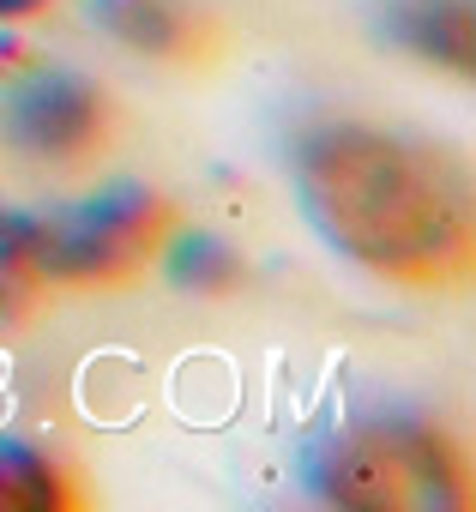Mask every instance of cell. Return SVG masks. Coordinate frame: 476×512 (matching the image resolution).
<instances>
[{
	"mask_svg": "<svg viewBox=\"0 0 476 512\" xmlns=\"http://www.w3.org/2000/svg\"><path fill=\"white\" fill-rule=\"evenodd\" d=\"M284 169L314 235L374 284L410 296H452L470 284V175L446 145L338 115L296 127Z\"/></svg>",
	"mask_w": 476,
	"mask_h": 512,
	"instance_id": "cell-1",
	"label": "cell"
},
{
	"mask_svg": "<svg viewBox=\"0 0 476 512\" xmlns=\"http://www.w3.org/2000/svg\"><path fill=\"white\" fill-rule=\"evenodd\" d=\"M175 205L145 181H109L73 205H0V278L49 302L61 290H133L157 272Z\"/></svg>",
	"mask_w": 476,
	"mask_h": 512,
	"instance_id": "cell-2",
	"label": "cell"
},
{
	"mask_svg": "<svg viewBox=\"0 0 476 512\" xmlns=\"http://www.w3.org/2000/svg\"><path fill=\"white\" fill-rule=\"evenodd\" d=\"M302 482L320 506L350 512H464L470 458L464 446L410 410H368L302 452Z\"/></svg>",
	"mask_w": 476,
	"mask_h": 512,
	"instance_id": "cell-3",
	"label": "cell"
},
{
	"mask_svg": "<svg viewBox=\"0 0 476 512\" xmlns=\"http://www.w3.org/2000/svg\"><path fill=\"white\" fill-rule=\"evenodd\" d=\"M0 133L37 163H85L109 139V91L73 67H25L0 85Z\"/></svg>",
	"mask_w": 476,
	"mask_h": 512,
	"instance_id": "cell-4",
	"label": "cell"
},
{
	"mask_svg": "<svg viewBox=\"0 0 476 512\" xmlns=\"http://www.w3.org/2000/svg\"><path fill=\"white\" fill-rule=\"evenodd\" d=\"M380 31L416 55L422 67L440 73H470L476 55V25H470V0H386L380 7Z\"/></svg>",
	"mask_w": 476,
	"mask_h": 512,
	"instance_id": "cell-5",
	"label": "cell"
},
{
	"mask_svg": "<svg viewBox=\"0 0 476 512\" xmlns=\"http://www.w3.org/2000/svg\"><path fill=\"white\" fill-rule=\"evenodd\" d=\"M91 19L103 37L151 61H193L205 49V25L181 0H91Z\"/></svg>",
	"mask_w": 476,
	"mask_h": 512,
	"instance_id": "cell-6",
	"label": "cell"
},
{
	"mask_svg": "<svg viewBox=\"0 0 476 512\" xmlns=\"http://www.w3.org/2000/svg\"><path fill=\"white\" fill-rule=\"evenodd\" d=\"M157 272H163L181 296H205V302H223V296H235V290L248 284V260L235 253V241H223V235H211V229H181V223H175V235L163 241Z\"/></svg>",
	"mask_w": 476,
	"mask_h": 512,
	"instance_id": "cell-7",
	"label": "cell"
},
{
	"mask_svg": "<svg viewBox=\"0 0 476 512\" xmlns=\"http://www.w3.org/2000/svg\"><path fill=\"white\" fill-rule=\"evenodd\" d=\"M85 482L31 440H0V512H73Z\"/></svg>",
	"mask_w": 476,
	"mask_h": 512,
	"instance_id": "cell-8",
	"label": "cell"
},
{
	"mask_svg": "<svg viewBox=\"0 0 476 512\" xmlns=\"http://www.w3.org/2000/svg\"><path fill=\"white\" fill-rule=\"evenodd\" d=\"M43 314V302H31L25 290H13L7 278H0V332H19V326H31Z\"/></svg>",
	"mask_w": 476,
	"mask_h": 512,
	"instance_id": "cell-9",
	"label": "cell"
},
{
	"mask_svg": "<svg viewBox=\"0 0 476 512\" xmlns=\"http://www.w3.org/2000/svg\"><path fill=\"white\" fill-rule=\"evenodd\" d=\"M43 13H55V0H0V25H31Z\"/></svg>",
	"mask_w": 476,
	"mask_h": 512,
	"instance_id": "cell-10",
	"label": "cell"
}]
</instances>
